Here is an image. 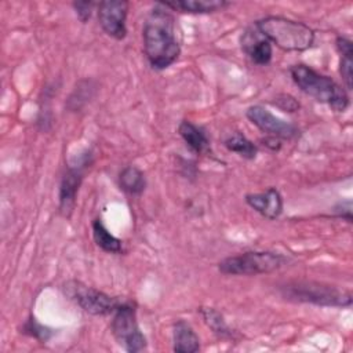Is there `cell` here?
Instances as JSON below:
<instances>
[{
  "mask_svg": "<svg viewBox=\"0 0 353 353\" xmlns=\"http://www.w3.org/2000/svg\"><path fill=\"white\" fill-rule=\"evenodd\" d=\"M63 291L84 312L92 316L113 314L117 307L124 302L117 296H110L94 287H88L76 280L68 281L63 285Z\"/></svg>",
  "mask_w": 353,
  "mask_h": 353,
  "instance_id": "7",
  "label": "cell"
},
{
  "mask_svg": "<svg viewBox=\"0 0 353 353\" xmlns=\"http://www.w3.org/2000/svg\"><path fill=\"white\" fill-rule=\"evenodd\" d=\"M95 6H98V3H94V1H73L72 3V7H73L77 18L83 23H85L91 18V14H92V10Z\"/></svg>",
  "mask_w": 353,
  "mask_h": 353,
  "instance_id": "22",
  "label": "cell"
},
{
  "mask_svg": "<svg viewBox=\"0 0 353 353\" xmlns=\"http://www.w3.org/2000/svg\"><path fill=\"white\" fill-rule=\"evenodd\" d=\"M334 212L338 218L346 219L347 222H352V201L346 200V201H341L335 208Z\"/></svg>",
  "mask_w": 353,
  "mask_h": 353,
  "instance_id": "24",
  "label": "cell"
},
{
  "mask_svg": "<svg viewBox=\"0 0 353 353\" xmlns=\"http://www.w3.org/2000/svg\"><path fill=\"white\" fill-rule=\"evenodd\" d=\"M223 145L226 146L228 150L237 153L239 156L247 159V160H252L256 157L258 153V148L254 145V142H251L247 137H244L241 132H233L230 134L225 141Z\"/></svg>",
  "mask_w": 353,
  "mask_h": 353,
  "instance_id": "19",
  "label": "cell"
},
{
  "mask_svg": "<svg viewBox=\"0 0 353 353\" xmlns=\"http://www.w3.org/2000/svg\"><path fill=\"white\" fill-rule=\"evenodd\" d=\"M128 7L130 3L125 0H103L98 3V21L108 36L116 40H123L127 36L125 19Z\"/></svg>",
  "mask_w": 353,
  "mask_h": 353,
  "instance_id": "10",
  "label": "cell"
},
{
  "mask_svg": "<svg viewBox=\"0 0 353 353\" xmlns=\"http://www.w3.org/2000/svg\"><path fill=\"white\" fill-rule=\"evenodd\" d=\"M160 4L172 11L188 14H211L222 11L230 6V3L226 0H172L160 1Z\"/></svg>",
  "mask_w": 353,
  "mask_h": 353,
  "instance_id": "13",
  "label": "cell"
},
{
  "mask_svg": "<svg viewBox=\"0 0 353 353\" xmlns=\"http://www.w3.org/2000/svg\"><path fill=\"white\" fill-rule=\"evenodd\" d=\"M288 262V258L273 251H247L239 255L228 256L218 263L223 274L232 276H256L272 273Z\"/></svg>",
  "mask_w": 353,
  "mask_h": 353,
  "instance_id": "4",
  "label": "cell"
},
{
  "mask_svg": "<svg viewBox=\"0 0 353 353\" xmlns=\"http://www.w3.org/2000/svg\"><path fill=\"white\" fill-rule=\"evenodd\" d=\"M110 328L117 343L128 353H137L146 349L148 342L138 325L134 302L124 301L117 307L113 313Z\"/></svg>",
  "mask_w": 353,
  "mask_h": 353,
  "instance_id": "6",
  "label": "cell"
},
{
  "mask_svg": "<svg viewBox=\"0 0 353 353\" xmlns=\"http://www.w3.org/2000/svg\"><path fill=\"white\" fill-rule=\"evenodd\" d=\"M256 29L284 51H305L314 43V32L301 21L281 15H268L255 22Z\"/></svg>",
  "mask_w": 353,
  "mask_h": 353,
  "instance_id": "3",
  "label": "cell"
},
{
  "mask_svg": "<svg viewBox=\"0 0 353 353\" xmlns=\"http://www.w3.org/2000/svg\"><path fill=\"white\" fill-rule=\"evenodd\" d=\"M204 323L207 327L219 338H232L233 331L230 327L226 324L223 316L214 307H200L199 309Z\"/></svg>",
  "mask_w": 353,
  "mask_h": 353,
  "instance_id": "20",
  "label": "cell"
},
{
  "mask_svg": "<svg viewBox=\"0 0 353 353\" xmlns=\"http://www.w3.org/2000/svg\"><path fill=\"white\" fill-rule=\"evenodd\" d=\"M283 295L290 301L313 303L317 306L346 307L352 305L350 291L313 281L290 283L283 287Z\"/></svg>",
  "mask_w": 353,
  "mask_h": 353,
  "instance_id": "5",
  "label": "cell"
},
{
  "mask_svg": "<svg viewBox=\"0 0 353 353\" xmlns=\"http://www.w3.org/2000/svg\"><path fill=\"white\" fill-rule=\"evenodd\" d=\"M336 50L341 55L339 73L347 91L353 87V43L346 36H338L335 40Z\"/></svg>",
  "mask_w": 353,
  "mask_h": 353,
  "instance_id": "16",
  "label": "cell"
},
{
  "mask_svg": "<svg viewBox=\"0 0 353 353\" xmlns=\"http://www.w3.org/2000/svg\"><path fill=\"white\" fill-rule=\"evenodd\" d=\"M120 189L128 194H141L146 188L145 174L135 165H127L119 174Z\"/></svg>",
  "mask_w": 353,
  "mask_h": 353,
  "instance_id": "17",
  "label": "cell"
},
{
  "mask_svg": "<svg viewBox=\"0 0 353 353\" xmlns=\"http://www.w3.org/2000/svg\"><path fill=\"white\" fill-rule=\"evenodd\" d=\"M245 203L268 219H276L283 212V197L276 188H269L262 193H250L245 196Z\"/></svg>",
  "mask_w": 353,
  "mask_h": 353,
  "instance_id": "12",
  "label": "cell"
},
{
  "mask_svg": "<svg viewBox=\"0 0 353 353\" xmlns=\"http://www.w3.org/2000/svg\"><path fill=\"white\" fill-rule=\"evenodd\" d=\"M142 39L146 59L156 70L167 69L181 54L175 19L168 8L160 3L148 14L142 29Z\"/></svg>",
  "mask_w": 353,
  "mask_h": 353,
  "instance_id": "1",
  "label": "cell"
},
{
  "mask_svg": "<svg viewBox=\"0 0 353 353\" xmlns=\"http://www.w3.org/2000/svg\"><path fill=\"white\" fill-rule=\"evenodd\" d=\"M91 164V153L85 152L80 156V160L69 165L63 174L59 185V212L69 218L76 204V196L83 181L84 168Z\"/></svg>",
  "mask_w": 353,
  "mask_h": 353,
  "instance_id": "8",
  "label": "cell"
},
{
  "mask_svg": "<svg viewBox=\"0 0 353 353\" xmlns=\"http://www.w3.org/2000/svg\"><path fill=\"white\" fill-rule=\"evenodd\" d=\"M290 74L298 88L317 102L328 105L335 112H345L349 108L350 101L347 92L334 79L303 63L291 66Z\"/></svg>",
  "mask_w": 353,
  "mask_h": 353,
  "instance_id": "2",
  "label": "cell"
},
{
  "mask_svg": "<svg viewBox=\"0 0 353 353\" xmlns=\"http://www.w3.org/2000/svg\"><path fill=\"white\" fill-rule=\"evenodd\" d=\"M241 50L256 65L265 66L272 61L273 50L270 41L255 28H248L240 39Z\"/></svg>",
  "mask_w": 353,
  "mask_h": 353,
  "instance_id": "11",
  "label": "cell"
},
{
  "mask_svg": "<svg viewBox=\"0 0 353 353\" xmlns=\"http://www.w3.org/2000/svg\"><path fill=\"white\" fill-rule=\"evenodd\" d=\"M172 342L174 352L178 353H196L200 349V339L192 325L179 319L172 325Z\"/></svg>",
  "mask_w": 353,
  "mask_h": 353,
  "instance_id": "14",
  "label": "cell"
},
{
  "mask_svg": "<svg viewBox=\"0 0 353 353\" xmlns=\"http://www.w3.org/2000/svg\"><path fill=\"white\" fill-rule=\"evenodd\" d=\"M178 134L185 141V143L189 146V149L197 154L207 152L210 148V141H208L204 130L189 120L181 121V124L178 125Z\"/></svg>",
  "mask_w": 353,
  "mask_h": 353,
  "instance_id": "15",
  "label": "cell"
},
{
  "mask_svg": "<svg viewBox=\"0 0 353 353\" xmlns=\"http://www.w3.org/2000/svg\"><path fill=\"white\" fill-rule=\"evenodd\" d=\"M92 237L95 244L109 254H119L123 250L121 240H119L116 236H113L106 226L103 225L102 219L97 218L92 221Z\"/></svg>",
  "mask_w": 353,
  "mask_h": 353,
  "instance_id": "18",
  "label": "cell"
},
{
  "mask_svg": "<svg viewBox=\"0 0 353 353\" xmlns=\"http://www.w3.org/2000/svg\"><path fill=\"white\" fill-rule=\"evenodd\" d=\"M22 334L25 335H29L37 341H41V342H47L52 335H54V331L50 330L48 327L40 324L34 317H29V320L25 321V324L22 325L21 328Z\"/></svg>",
  "mask_w": 353,
  "mask_h": 353,
  "instance_id": "21",
  "label": "cell"
},
{
  "mask_svg": "<svg viewBox=\"0 0 353 353\" xmlns=\"http://www.w3.org/2000/svg\"><path fill=\"white\" fill-rule=\"evenodd\" d=\"M247 119L263 134L277 139H292L298 137L296 125L274 116L270 110L261 105H252L245 112Z\"/></svg>",
  "mask_w": 353,
  "mask_h": 353,
  "instance_id": "9",
  "label": "cell"
},
{
  "mask_svg": "<svg viewBox=\"0 0 353 353\" xmlns=\"http://www.w3.org/2000/svg\"><path fill=\"white\" fill-rule=\"evenodd\" d=\"M276 106H279L281 110H284V112H295V110H298L299 109V102L294 98V97H291V95H280V97H277L276 98V101L273 102Z\"/></svg>",
  "mask_w": 353,
  "mask_h": 353,
  "instance_id": "23",
  "label": "cell"
}]
</instances>
